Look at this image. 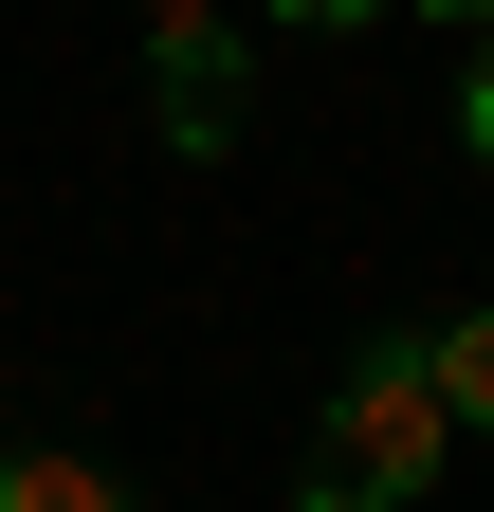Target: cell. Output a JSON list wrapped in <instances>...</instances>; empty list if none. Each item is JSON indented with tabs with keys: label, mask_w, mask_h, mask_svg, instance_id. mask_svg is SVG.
Instances as JSON below:
<instances>
[{
	"label": "cell",
	"mask_w": 494,
	"mask_h": 512,
	"mask_svg": "<svg viewBox=\"0 0 494 512\" xmlns=\"http://www.w3.org/2000/svg\"><path fill=\"white\" fill-rule=\"evenodd\" d=\"M275 19H312V37H348V19H366V0H275Z\"/></svg>",
	"instance_id": "cell-7"
},
{
	"label": "cell",
	"mask_w": 494,
	"mask_h": 512,
	"mask_svg": "<svg viewBox=\"0 0 494 512\" xmlns=\"http://www.w3.org/2000/svg\"><path fill=\"white\" fill-rule=\"evenodd\" d=\"M458 128H476V165H494V37H476V74H458Z\"/></svg>",
	"instance_id": "cell-5"
},
{
	"label": "cell",
	"mask_w": 494,
	"mask_h": 512,
	"mask_svg": "<svg viewBox=\"0 0 494 512\" xmlns=\"http://www.w3.org/2000/svg\"><path fill=\"white\" fill-rule=\"evenodd\" d=\"M129 19H147V37H202V19H220V0H129Z\"/></svg>",
	"instance_id": "cell-6"
},
{
	"label": "cell",
	"mask_w": 494,
	"mask_h": 512,
	"mask_svg": "<svg viewBox=\"0 0 494 512\" xmlns=\"http://www.w3.org/2000/svg\"><path fill=\"white\" fill-rule=\"evenodd\" d=\"M421 384H440V421H458V439H494V311L421 330Z\"/></svg>",
	"instance_id": "cell-3"
},
{
	"label": "cell",
	"mask_w": 494,
	"mask_h": 512,
	"mask_svg": "<svg viewBox=\"0 0 494 512\" xmlns=\"http://www.w3.org/2000/svg\"><path fill=\"white\" fill-rule=\"evenodd\" d=\"M147 110H165V147L183 165H220L238 147V110H257V92H238V37L202 19V37H147Z\"/></svg>",
	"instance_id": "cell-2"
},
{
	"label": "cell",
	"mask_w": 494,
	"mask_h": 512,
	"mask_svg": "<svg viewBox=\"0 0 494 512\" xmlns=\"http://www.w3.org/2000/svg\"><path fill=\"white\" fill-rule=\"evenodd\" d=\"M0 512H129V494H110L74 439H19V458H0Z\"/></svg>",
	"instance_id": "cell-4"
},
{
	"label": "cell",
	"mask_w": 494,
	"mask_h": 512,
	"mask_svg": "<svg viewBox=\"0 0 494 512\" xmlns=\"http://www.w3.org/2000/svg\"><path fill=\"white\" fill-rule=\"evenodd\" d=\"M440 458H458V421H440V384H421V348L366 330L348 384H330V458H312V476H348L366 512H403V494H440Z\"/></svg>",
	"instance_id": "cell-1"
},
{
	"label": "cell",
	"mask_w": 494,
	"mask_h": 512,
	"mask_svg": "<svg viewBox=\"0 0 494 512\" xmlns=\"http://www.w3.org/2000/svg\"><path fill=\"white\" fill-rule=\"evenodd\" d=\"M403 19H476V37H494V0H403Z\"/></svg>",
	"instance_id": "cell-8"
}]
</instances>
